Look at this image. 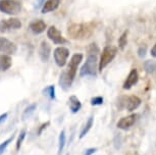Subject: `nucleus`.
<instances>
[{
  "mask_svg": "<svg viewBox=\"0 0 156 155\" xmlns=\"http://www.w3.org/2000/svg\"><path fill=\"white\" fill-rule=\"evenodd\" d=\"M93 33V28L87 24H73L67 29V34L73 39L89 38Z\"/></svg>",
  "mask_w": 156,
  "mask_h": 155,
  "instance_id": "1",
  "label": "nucleus"
},
{
  "mask_svg": "<svg viewBox=\"0 0 156 155\" xmlns=\"http://www.w3.org/2000/svg\"><path fill=\"white\" fill-rule=\"evenodd\" d=\"M116 53H117V48L114 47V46H106V47L103 49L98 64V71L100 72H102L103 69L114 59V57L116 56Z\"/></svg>",
  "mask_w": 156,
  "mask_h": 155,
  "instance_id": "2",
  "label": "nucleus"
},
{
  "mask_svg": "<svg viewBox=\"0 0 156 155\" xmlns=\"http://www.w3.org/2000/svg\"><path fill=\"white\" fill-rule=\"evenodd\" d=\"M97 56L95 54H90L87 57L86 62L84 63V65L82 66L80 69V76L81 77H95L97 75Z\"/></svg>",
  "mask_w": 156,
  "mask_h": 155,
  "instance_id": "3",
  "label": "nucleus"
},
{
  "mask_svg": "<svg viewBox=\"0 0 156 155\" xmlns=\"http://www.w3.org/2000/svg\"><path fill=\"white\" fill-rule=\"evenodd\" d=\"M22 10L20 3L16 0H0V11L6 14H17Z\"/></svg>",
  "mask_w": 156,
  "mask_h": 155,
  "instance_id": "4",
  "label": "nucleus"
},
{
  "mask_svg": "<svg viewBox=\"0 0 156 155\" xmlns=\"http://www.w3.org/2000/svg\"><path fill=\"white\" fill-rule=\"evenodd\" d=\"M82 60H83V54H81V53L73 54L72 58H70L67 69L64 72V74L66 75V77L69 79L70 82H73V79H75L76 74V69H78L79 64L81 63Z\"/></svg>",
  "mask_w": 156,
  "mask_h": 155,
  "instance_id": "5",
  "label": "nucleus"
},
{
  "mask_svg": "<svg viewBox=\"0 0 156 155\" xmlns=\"http://www.w3.org/2000/svg\"><path fill=\"white\" fill-rule=\"evenodd\" d=\"M53 56H54L55 63L58 66L62 68L67 62V58L69 56V51L66 47H57L53 52Z\"/></svg>",
  "mask_w": 156,
  "mask_h": 155,
  "instance_id": "6",
  "label": "nucleus"
},
{
  "mask_svg": "<svg viewBox=\"0 0 156 155\" xmlns=\"http://www.w3.org/2000/svg\"><path fill=\"white\" fill-rule=\"evenodd\" d=\"M123 101L120 102V108H126L128 111H134L141 105V99L138 96L132 95L129 97H122Z\"/></svg>",
  "mask_w": 156,
  "mask_h": 155,
  "instance_id": "7",
  "label": "nucleus"
},
{
  "mask_svg": "<svg viewBox=\"0 0 156 155\" xmlns=\"http://www.w3.org/2000/svg\"><path fill=\"white\" fill-rule=\"evenodd\" d=\"M22 27V23L17 19H8L0 22V32H9L11 30H17Z\"/></svg>",
  "mask_w": 156,
  "mask_h": 155,
  "instance_id": "8",
  "label": "nucleus"
},
{
  "mask_svg": "<svg viewBox=\"0 0 156 155\" xmlns=\"http://www.w3.org/2000/svg\"><path fill=\"white\" fill-rule=\"evenodd\" d=\"M17 50L16 45L11 41L5 39V38H0V52L3 54H13Z\"/></svg>",
  "mask_w": 156,
  "mask_h": 155,
  "instance_id": "9",
  "label": "nucleus"
},
{
  "mask_svg": "<svg viewBox=\"0 0 156 155\" xmlns=\"http://www.w3.org/2000/svg\"><path fill=\"white\" fill-rule=\"evenodd\" d=\"M137 118L138 114L136 113H133V114H129L128 116H125V118H122L117 122V128L120 129V130H128L131 127H133L135 125V122H137Z\"/></svg>",
  "mask_w": 156,
  "mask_h": 155,
  "instance_id": "10",
  "label": "nucleus"
},
{
  "mask_svg": "<svg viewBox=\"0 0 156 155\" xmlns=\"http://www.w3.org/2000/svg\"><path fill=\"white\" fill-rule=\"evenodd\" d=\"M47 36L51 41H53L55 44H64L66 40L62 37V35L55 27H50L47 31Z\"/></svg>",
  "mask_w": 156,
  "mask_h": 155,
  "instance_id": "11",
  "label": "nucleus"
},
{
  "mask_svg": "<svg viewBox=\"0 0 156 155\" xmlns=\"http://www.w3.org/2000/svg\"><path fill=\"white\" fill-rule=\"evenodd\" d=\"M138 81H139V75H138L137 69H133L129 72L128 78H126V80L125 81V83H123L122 88L125 90H129L132 87L135 86V85L138 83Z\"/></svg>",
  "mask_w": 156,
  "mask_h": 155,
  "instance_id": "12",
  "label": "nucleus"
},
{
  "mask_svg": "<svg viewBox=\"0 0 156 155\" xmlns=\"http://www.w3.org/2000/svg\"><path fill=\"white\" fill-rule=\"evenodd\" d=\"M50 53H51V47L50 45L45 41H43L41 43V46H40V49H39V55H40V58L43 62H47L49 60V57H50Z\"/></svg>",
  "mask_w": 156,
  "mask_h": 155,
  "instance_id": "13",
  "label": "nucleus"
},
{
  "mask_svg": "<svg viewBox=\"0 0 156 155\" xmlns=\"http://www.w3.org/2000/svg\"><path fill=\"white\" fill-rule=\"evenodd\" d=\"M46 24L42 19H36L30 24V30L35 34H41L45 31Z\"/></svg>",
  "mask_w": 156,
  "mask_h": 155,
  "instance_id": "14",
  "label": "nucleus"
},
{
  "mask_svg": "<svg viewBox=\"0 0 156 155\" xmlns=\"http://www.w3.org/2000/svg\"><path fill=\"white\" fill-rule=\"evenodd\" d=\"M59 3H60V0H47V1L44 2V4H43L42 12L48 13L50 11L55 10L58 7Z\"/></svg>",
  "mask_w": 156,
  "mask_h": 155,
  "instance_id": "15",
  "label": "nucleus"
},
{
  "mask_svg": "<svg viewBox=\"0 0 156 155\" xmlns=\"http://www.w3.org/2000/svg\"><path fill=\"white\" fill-rule=\"evenodd\" d=\"M69 105L70 111H72L73 113H76L82 107L81 101L79 100V98L76 97V96H75V95H73V96H70V97H69Z\"/></svg>",
  "mask_w": 156,
  "mask_h": 155,
  "instance_id": "16",
  "label": "nucleus"
},
{
  "mask_svg": "<svg viewBox=\"0 0 156 155\" xmlns=\"http://www.w3.org/2000/svg\"><path fill=\"white\" fill-rule=\"evenodd\" d=\"M12 64V60H11L10 56L6 54L0 55V72H5L11 66Z\"/></svg>",
  "mask_w": 156,
  "mask_h": 155,
  "instance_id": "17",
  "label": "nucleus"
},
{
  "mask_svg": "<svg viewBox=\"0 0 156 155\" xmlns=\"http://www.w3.org/2000/svg\"><path fill=\"white\" fill-rule=\"evenodd\" d=\"M93 122H94V118L93 116H90L89 119L87 121L86 125H85V127L83 128V130H82L81 134H80V139H83L85 136L88 134V132L91 130V128L93 127Z\"/></svg>",
  "mask_w": 156,
  "mask_h": 155,
  "instance_id": "18",
  "label": "nucleus"
},
{
  "mask_svg": "<svg viewBox=\"0 0 156 155\" xmlns=\"http://www.w3.org/2000/svg\"><path fill=\"white\" fill-rule=\"evenodd\" d=\"M66 132H64V130H62L59 134V138H58V155H60L61 152L63 151V148L66 146Z\"/></svg>",
  "mask_w": 156,
  "mask_h": 155,
  "instance_id": "19",
  "label": "nucleus"
},
{
  "mask_svg": "<svg viewBox=\"0 0 156 155\" xmlns=\"http://www.w3.org/2000/svg\"><path fill=\"white\" fill-rule=\"evenodd\" d=\"M144 69L148 74H152L156 71V61L155 60H147L144 62Z\"/></svg>",
  "mask_w": 156,
  "mask_h": 155,
  "instance_id": "20",
  "label": "nucleus"
},
{
  "mask_svg": "<svg viewBox=\"0 0 156 155\" xmlns=\"http://www.w3.org/2000/svg\"><path fill=\"white\" fill-rule=\"evenodd\" d=\"M35 109H36V104H31V105H29V106L25 109V111H23V121H26L27 118H30V116L34 113Z\"/></svg>",
  "mask_w": 156,
  "mask_h": 155,
  "instance_id": "21",
  "label": "nucleus"
},
{
  "mask_svg": "<svg viewBox=\"0 0 156 155\" xmlns=\"http://www.w3.org/2000/svg\"><path fill=\"white\" fill-rule=\"evenodd\" d=\"M126 43H128V31L123 32V34L119 37V46L122 50L126 47Z\"/></svg>",
  "mask_w": 156,
  "mask_h": 155,
  "instance_id": "22",
  "label": "nucleus"
},
{
  "mask_svg": "<svg viewBox=\"0 0 156 155\" xmlns=\"http://www.w3.org/2000/svg\"><path fill=\"white\" fill-rule=\"evenodd\" d=\"M44 95L48 96L50 99H55V88L54 86H49L43 90Z\"/></svg>",
  "mask_w": 156,
  "mask_h": 155,
  "instance_id": "23",
  "label": "nucleus"
},
{
  "mask_svg": "<svg viewBox=\"0 0 156 155\" xmlns=\"http://www.w3.org/2000/svg\"><path fill=\"white\" fill-rule=\"evenodd\" d=\"M12 139H13V135L12 136H10L9 138L6 139L5 141H3L0 144V155H2L4 153V151L6 150V148H7V146L9 145V143L12 141Z\"/></svg>",
  "mask_w": 156,
  "mask_h": 155,
  "instance_id": "24",
  "label": "nucleus"
},
{
  "mask_svg": "<svg viewBox=\"0 0 156 155\" xmlns=\"http://www.w3.org/2000/svg\"><path fill=\"white\" fill-rule=\"evenodd\" d=\"M25 137H26V131L23 130V131L20 132L19 138H17L16 145V150H20V146H22V144H23V139H25Z\"/></svg>",
  "mask_w": 156,
  "mask_h": 155,
  "instance_id": "25",
  "label": "nucleus"
},
{
  "mask_svg": "<svg viewBox=\"0 0 156 155\" xmlns=\"http://www.w3.org/2000/svg\"><path fill=\"white\" fill-rule=\"evenodd\" d=\"M91 104L93 106H96V105H101L103 104V98L101 96H97V97H94L91 99Z\"/></svg>",
  "mask_w": 156,
  "mask_h": 155,
  "instance_id": "26",
  "label": "nucleus"
},
{
  "mask_svg": "<svg viewBox=\"0 0 156 155\" xmlns=\"http://www.w3.org/2000/svg\"><path fill=\"white\" fill-rule=\"evenodd\" d=\"M96 151H97L96 148H89V149H87V150H85L84 155H92L95 153Z\"/></svg>",
  "mask_w": 156,
  "mask_h": 155,
  "instance_id": "27",
  "label": "nucleus"
},
{
  "mask_svg": "<svg viewBox=\"0 0 156 155\" xmlns=\"http://www.w3.org/2000/svg\"><path fill=\"white\" fill-rule=\"evenodd\" d=\"M138 53H139V56L140 57L145 56V53H146V47H145V46H144V47H141L139 49V51H138Z\"/></svg>",
  "mask_w": 156,
  "mask_h": 155,
  "instance_id": "28",
  "label": "nucleus"
},
{
  "mask_svg": "<svg viewBox=\"0 0 156 155\" xmlns=\"http://www.w3.org/2000/svg\"><path fill=\"white\" fill-rule=\"evenodd\" d=\"M49 124H50V122H45V124H43L42 125H41V128L39 129V131H38V135H40V134L42 133V131L44 130V129H46L47 125H49Z\"/></svg>",
  "mask_w": 156,
  "mask_h": 155,
  "instance_id": "29",
  "label": "nucleus"
},
{
  "mask_svg": "<svg viewBox=\"0 0 156 155\" xmlns=\"http://www.w3.org/2000/svg\"><path fill=\"white\" fill-rule=\"evenodd\" d=\"M45 2V0H37V3H36V8H39L40 6H42Z\"/></svg>",
  "mask_w": 156,
  "mask_h": 155,
  "instance_id": "30",
  "label": "nucleus"
},
{
  "mask_svg": "<svg viewBox=\"0 0 156 155\" xmlns=\"http://www.w3.org/2000/svg\"><path fill=\"white\" fill-rule=\"evenodd\" d=\"M6 118H7V113H3V114L0 115V124L3 122L5 119H6Z\"/></svg>",
  "mask_w": 156,
  "mask_h": 155,
  "instance_id": "31",
  "label": "nucleus"
},
{
  "mask_svg": "<svg viewBox=\"0 0 156 155\" xmlns=\"http://www.w3.org/2000/svg\"><path fill=\"white\" fill-rule=\"evenodd\" d=\"M151 55L153 57H155L156 58V44L154 46L152 47V49H151Z\"/></svg>",
  "mask_w": 156,
  "mask_h": 155,
  "instance_id": "32",
  "label": "nucleus"
},
{
  "mask_svg": "<svg viewBox=\"0 0 156 155\" xmlns=\"http://www.w3.org/2000/svg\"><path fill=\"white\" fill-rule=\"evenodd\" d=\"M126 155H138V154L136 153V152H131V153H128Z\"/></svg>",
  "mask_w": 156,
  "mask_h": 155,
  "instance_id": "33",
  "label": "nucleus"
},
{
  "mask_svg": "<svg viewBox=\"0 0 156 155\" xmlns=\"http://www.w3.org/2000/svg\"><path fill=\"white\" fill-rule=\"evenodd\" d=\"M66 155H69V154H66Z\"/></svg>",
  "mask_w": 156,
  "mask_h": 155,
  "instance_id": "34",
  "label": "nucleus"
}]
</instances>
